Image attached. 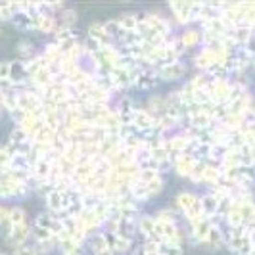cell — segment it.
<instances>
[{"instance_id": "cell-1", "label": "cell", "mask_w": 255, "mask_h": 255, "mask_svg": "<svg viewBox=\"0 0 255 255\" xmlns=\"http://www.w3.org/2000/svg\"><path fill=\"white\" fill-rule=\"evenodd\" d=\"M4 219H8V211H6L4 207H0V223H2Z\"/></svg>"}]
</instances>
